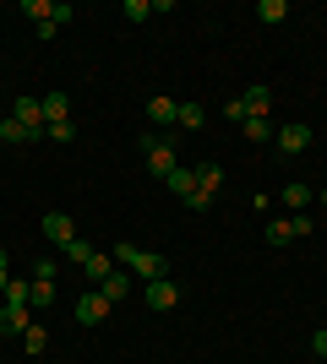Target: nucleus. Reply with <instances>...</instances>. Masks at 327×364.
Masks as SVG:
<instances>
[{
  "instance_id": "obj_1",
  "label": "nucleus",
  "mask_w": 327,
  "mask_h": 364,
  "mask_svg": "<svg viewBox=\"0 0 327 364\" xmlns=\"http://www.w3.org/2000/svg\"><path fill=\"white\" fill-rule=\"evenodd\" d=\"M109 256H115V267L147 277V283H153V277H170V267H164V256H158V250H142V245H115Z\"/></svg>"
},
{
  "instance_id": "obj_2",
  "label": "nucleus",
  "mask_w": 327,
  "mask_h": 364,
  "mask_svg": "<svg viewBox=\"0 0 327 364\" xmlns=\"http://www.w3.org/2000/svg\"><path fill=\"white\" fill-rule=\"evenodd\" d=\"M142 152H147V168H153L158 180L175 174V141L170 136H153V131H147V136H142Z\"/></svg>"
},
{
  "instance_id": "obj_3",
  "label": "nucleus",
  "mask_w": 327,
  "mask_h": 364,
  "mask_svg": "<svg viewBox=\"0 0 327 364\" xmlns=\"http://www.w3.org/2000/svg\"><path fill=\"white\" fill-rule=\"evenodd\" d=\"M11 120H22V125H28V136L38 141V136H44V98H16Z\"/></svg>"
},
{
  "instance_id": "obj_4",
  "label": "nucleus",
  "mask_w": 327,
  "mask_h": 364,
  "mask_svg": "<svg viewBox=\"0 0 327 364\" xmlns=\"http://www.w3.org/2000/svg\"><path fill=\"white\" fill-rule=\"evenodd\" d=\"M38 228H44V240H55L61 250L77 240V218H71V213H44V223H38Z\"/></svg>"
},
{
  "instance_id": "obj_5",
  "label": "nucleus",
  "mask_w": 327,
  "mask_h": 364,
  "mask_svg": "<svg viewBox=\"0 0 327 364\" xmlns=\"http://www.w3.org/2000/svg\"><path fill=\"white\" fill-rule=\"evenodd\" d=\"M33 326V304H0V337H22Z\"/></svg>"
},
{
  "instance_id": "obj_6",
  "label": "nucleus",
  "mask_w": 327,
  "mask_h": 364,
  "mask_svg": "<svg viewBox=\"0 0 327 364\" xmlns=\"http://www.w3.org/2000/svg\"><path fill=\"white\" fill-rule=\"evenodd\" d=\"M109 310H115V304H109L98 289H88V294L77 299V321H82V326H98V321H109Z\"/></svg>"
},
{
  "instance_id": "obj_7",
  "label": "nucleus",
  "mask_w": 327,
  "mask_h": 364,
  "mask_svg": "<svg viewBox=\"0 0 327 364\" xmlns=\"http://www.w3.org/2000/svg\"><path fill=\"white\" fill-rule=\"evenodd\" d=\"M273 141H279V152H306V147H311V125L289 120V125H279V136H273Z\"/></svg>"
},
{
  "instance_id": "obj_8",
  "label": "nucleus",
  "mask_w": 327,
  "mask_h": 364,
  "mask_svg": "<svg viewBox=\"0 0 327 364\" xmlns=\"http://www.w3.org/2000/svg\"><path fill=\"white\" fill-rule=\"evenodd\" d=\"M147 120H153V125H164V136H170V125H180V104L158 92V98H147Z\"/></svg>"
},
{
  "instance_id": "obj_9",
  "label": "nucleus",
  "mask_w": 327,
  "mask_h": 364,
  "mask_svg": "<svg viewBox=\"0 0 327 364\" xmlns=\"http://www.w3.org/2000/svg\"><path fill=\"white\" fill-rule=\"evenodd\" d=\"M240 104H246V120H267V109H273V87H246L240 92Z\"/></svg>"
},
{
  "instance_id": "obj_10",
  "label": "nucleus",
  "mask_w": 327,
  "mask_h": 364,
  "mask_svg": "<svg viewBox=\"0 0 327 364\" xmlns=\"http://www.w3.org/2000/svg\"><path fill=\"white\" fill-rule=\"evenodd\" d=\"M180 304V289H175L170 277H153L147 283V310H175Z\"/></svg>"
},
{
  "instance_id": "obj_11",
  "label": "nucleus",
  "mask_w": 327,
  "mask_h": 364,
  "mask_svg": "<svg viewBox=\"0 0 327 364\" xmlns=\"http://www.w3.org/2000/svg\"><path fill=\"white\" fill-rule=\"evenodd\" d=\"M109 272H115V256H109V250H93V256L82 261V277H88V283H93V289H98V283H104Z\"/></svg>"
},
{
  "instance_id": "obj_12",
  "label": "nucleus",
  "mask_w": 327,
  "mask_h": 364,
  "mask_svg": "<svg viewBox=\"0 0 327 364\" xmlns=\"http://www.w3.org/2000/svg\"><path fill=\"white\" fill-rule=\"evenodd\" d=\"M98 294H104L109 304H120L125 294H131V277H125V267H115V272H109L104 283H98Z\"/></svg>"
},
{
  "instance_id": "obj_13",
  "label": "nucleus",
  "mask_w": 327,
  "mask_h": 364,
  "mask_svg": "<svg viewBox=\"0 0 327 364\" xmlns=\"http://www.w3.org/2000/svg\"><path fill=\"white\" fill-rule=\"evenodd\" d=\"M0 141H6V147H33V136H28V125H22V120H11V114H6V120H0Z\"/></svg>"
},
{
  "instance_id": "obj_14",
  "label": "nucleus",
  "mask_w": 327,
  "mask_h": 364,
  "mask_svg": "<svg viewBox=\"0 0 327 364\" xmlns=\"http://www.w3.org/2000/svg\"><path fill=\"white\" fill-rule=\"evenodd\" d=\"M61 120H71V98H66V92H49L44 98V125H61Z\"/></svg>"
},
{
  "instance_id": "obj_15",
  "label": "nucleus",
  "mask_w": 327,
  "mask_h": 364,
  "mask_svg": "<svg viewBox=\"0 0 327 364\" xmlns=\"http://www.w3.org/2000/svg\"><path fill=\"white\" fill-rule=\"evenodd\" d=\"M218 185H224V168L218 164H197V191H202V196H218Z\"/></svg>"
},
{
  "instance_id": "obj_16",
  "label": "nucleus",
  "mask_w": 327,
  "mask_h": 364,
  "mask_svg": "<svg viewBox=\"0 0 327 364\" xmlns=\"http://www.w3.org/2000/svg\"><path fill=\"white\" fill-rule=\"evenodd\" d=\"M316 196V191H311V185H284V191H279V201H284V207H289V213H300V207H306V201H311Z\"/></svg>"
},
{
  "instance_id": "obj_17",
  "label": "nucleus",
  "mask_w": 327,
  "mask_h": 364,
  "mask_svg": "<svg viewBox=\"0 0 327 364\" xmlns=\"http://www.w3.org/2000/svg\"><path fill=\"white\" fill-rule=\"evenodd\" d=\"M164 185H170L175 196L186 201V196H191V191H197V168H180V164H175V174H170V180H164Z\"/></svg>"
},
{
  "instance_id": "obj_18",
  "label": "nucleus",
  "mask_w": 327,
  "mask_h": 364,
  "mask_svg": "<svg viewBox=\"0 0 327 364\" xmlns=\"http://www.w3.org/2000/svg\"><path fill=\"white\" fill-rule=\"evenodd\" d=\"M240 131H246V141H256V147H267V141L279 136V125H267V120H246Z\"/></svg>"
},
{
  "instance_id": "obj_19",
  "label": "nucleus",
  "mask_w": 327,
  "mask_h": 364,
  "mask_svg": "<svg viewBox=\"0 0 327 364\" xmlns=\"http://www.w3.org/2000/svg\"><path fill=\"white\" fill-rule=\"evenodd\" d=\"M0 299H6V304H33V283H28V277H11Z\"/></svg>"
},
{
  "instance_id": "obj_20",
  "label": "nucleus",
  "mask_w": 327,
  "mask_h": 364,
  "mask_svg": "<svg viewBox=\"0 0 327 364\" xmlns=\"http://www.w3.org/2000/svg\"><path fill=\"white\" fill-rule=\"evenodd\" d=\"M284 16H289V6H284V0H262V6H256V22H267V28H279Z\"/></svg>"
},
{
  "instance_id": "obj_21",
  "label": "nucleus",
  "mask_w": 327,
  "mask_h": 364,
  "mask_svg": "<svg viewBox=\"0 0 327 364\" xmlns=\"http://www.w3.org/2000/svg\"><path fill=\"white\" fill-rule=\"evenodd\" d=\"M22 16H33V28L55 16V0H22Z\"/></svg>"
},
{
  "instance_id": "obj_22",
  "label": "nucleus",
  "mask_w": 327,
  "mask_h": 364,
  "mask_svg": "<svg viewBox=\"0 0 327 364\" xmlns=\"http://www.w3.org/2000/svg\"><path fill=\"white\" fill-rule=\"evenodd\" d=\"M295 240V223H289V218H273V223H267V245H289Z\"/></svg>"
},
{
  "instance_id": "obj_23",
  "label": "nucleus",
  "mask_w": 327,
  "mask_h": 364,
  "mask_svg": "<svg viewBox=\"0 0 327 364\" xmlns=\"http://www.w3.org/2000/svg\"><path fill=\"white\" fill-rule=\"evenodd\" d=\"M120 16H125V22H147V16H153V0H125Z\"/></svg>"
},
{
  "instance_id": "obj_24",
  "label": "nucleus",
  "mask_w": 327,
  "mask_h": 364,
  "mask_svg": "<svg viewBox=\"0 0 327 364\" xmlns=\"http://www.w3.org/2000/svg\"><path fill=\"white\" fill-rule=\"evenodd\" d=\"M202 120H207V109H202V104H180V131H197Z\"/></svg>"
},
{
  "instance_id": "obj_25",
  "label": "nucleus",
  "mask_w": 327,
  "mask_h": 364,
  "mask_svg": "<svg viewBox=\"0 0 327 364\" xmlns=\"http://www.w3.org/2000/svg\"><path fill=\"white\" fill-rule=\"evenodd\" d=\"M22 348H28V353H44L49 348V332H44V326H28V332H22Z\"/></svg>"
},
{
  "instance_id": "obj_26",
  "label": "nucleus",
  "mask_w": 327,
  "mask_h": 364,
  "mask_svg": "<svg viewBox=\"0 0 327 364\" xmlns=\"http://www.w3.org/2000/svg\"><path fill=\"white\" fill-rule=\"evenodd\" d=\"M61 256L71 261V267H82V261L93 256V245H88V240H71V245H66V250H61Z\"/></svg>"
},
{
  "instance_id": "obj_27",
  "label": "nucleus",
  "mask_w": 327,
  "mask_h": 364,
  "mask_svg": "<svg viewBox=\"0 0 327 364\" xmlns=\"http://www.w3.org/2000/svg\"><path fill=\"white\" fill-rule=\"evenodd\" d=\"M49 304H55V283H38V277H33V310H49Z\"/></svg>"
},
{
  "instance_id": "obj_28",
  "label": "nucleus",
  "mask_w": 327,
  "mask_h": 364,
  "mask_svg": "<svg viewBox=\"0 0 327 364\" xmlns=\"http://www.w3.org/2000/svg\"><path fill=\"white\" fill-rule=\"evenodd\" d=\"M44 136H49V141H71V136H77V125H71V120H61V125H44Z\"/></svg>"
},
{
  "instance_id": "obj_29",
  "label": "nucleus",
  "mask_w": 327,
  "mask_h": 364,
  "mask_svg": "<svg viewBox=\"0 0 327 364\" xmlns=\"http://www.w3.org/2000/svg\"><path fill=\"white\" fill-rule=\"evenodd\" d=\"M224 114H229L234 125H246V104H240V98H229V104H224Z\"/></svg>"
},
{
  "instance_id": "obj_30",
  "label": "nucleus",
  "mask_w": 327,
  "mask_h": 364,
  "mask_svg": "<svg viewBox=\"0 0 327 364\" xmlns=\"http://www.w3.org/2000/svg\"><path fill=\"white\" fill-rule=\"evenodd\" d=\"M311 348H316V359H327V326H322V332H311Z\"/></svg>"
},
{
  "instance_id": "obj_31",
  "label": "nucleus",
  "mask_w": 327,
  "mask_h": 364,
  "mask_svg": "<svg viewBox=\"0 0 327 364\" xmlns=\"http://www.w3.org/2000/svg\"><path fill=\"white\" fill-rule=\"evenodd\" d=\"M322 213H327V191H322Z\"/></svg>"
}]
</instances>
